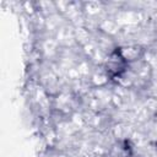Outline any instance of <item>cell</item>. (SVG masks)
I'll return each instance as SVG.
<instances>
[{
    "instance_id": "1",
    "label": "cell",
    "mask_w": 157,
    "mask_h": 157,
    "mask_svg": "<svg viewBox=\"0 0 157 157\" xmlns=\"http://www.w3.org/2000/svg\"><path fill=\"white\" fill-rule=\"evenodd\" d=\"M125 66H126L125 58L123 56L120 50H117L110 55V58L107 61V74L110 77L119 76L125 70Z\"/></svg>"
}]
</instances>
